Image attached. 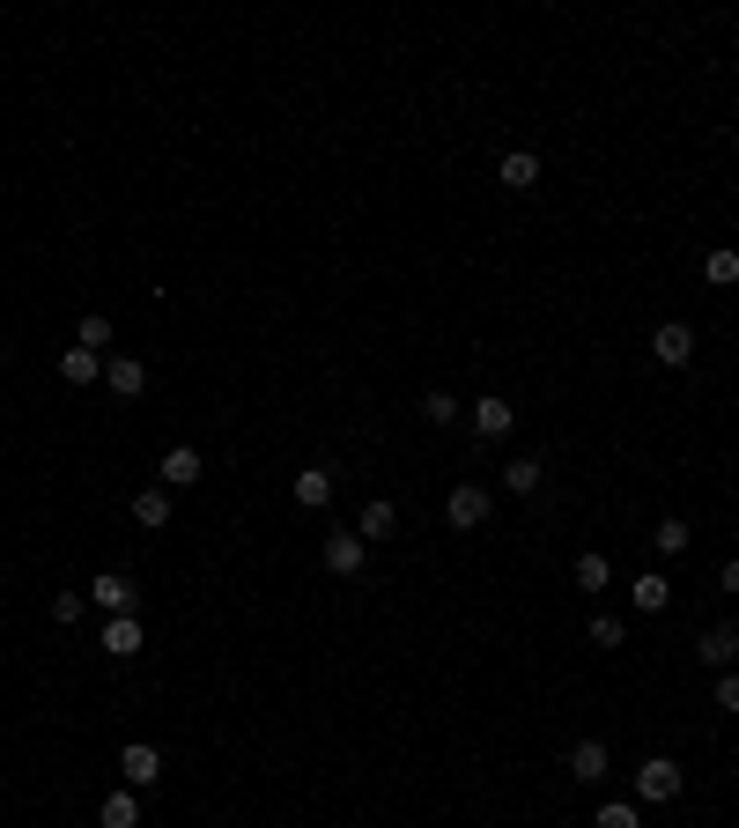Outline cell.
I'll return each instance as SVG.
<instances>
[{"label": "cell", "mask_w": 739, "mask_h": 828, "mask_svg": "<svg viewBox=\"0 0 739 828\" xmlns=\"http://www.w3.org/2000/svg\"><path fill=\"white\" fill-rule=\"evenodd\" d=\"M681 762L673 755H651V762H636V799L643 806H665V799H681Z\"/></svg>", "instance_id": "cell-1"}, {"label": "cell", "mask_w": 739, "mask_h": 828, "mask_svg": "<svg viewBox=\"0 0 739 828\" xmlns=\"http://www.w3.org/2000/svg\"><path fill=\"white\" fill-rule=\"evenodd\" d=\"M651 355H658L665 370H688L695 363V326L688 318H665L658 333H651Z\"/></svg>", "instance_id": "cell-2"}, {"label": "cell", "mask_w": 739, "mask_h": 828, "mask_svg": "<svg viewBox=\"0 0 739 828\" xmlns=\"http://www.w3.org/2000/svg\"><path fill=\"white\" fill-rule=\"evenodd\" d=\"M467 422H473V437H481V444H503V437H511V429H517V407H511V400H495V392H489V400H481V407H473Z\"/></svg>", "instance_id": "cell-3"}, {"label": "cell", "mask_w": 739, "mask_h": 828, "mask_svg": "<svg viewBox=\"0 0 739 828\" xmlns=\"http://www.w3.org/2000/svg\"><path fill=\"white\" fill-rule=\"evenodd\" d=\"M363 562H370V540L363 533H325V570H333V577H355Z\"/></svg>", "instance_id": "cell-4"}, {"label": "cell", "mask_w": 739, "mask_h": 828, "mask_svg": "<svg viewBox=\"0 0 739 828\" xmlns=\"http://www.w3.org/2000/svg\"><path fill=\"white\" fill-rule=\"evenodd\" d=\"M104 385L119 392V400H141L148 392V363L141 355H104Z\"/></svg>", "instance_id": "cell-5"}, {"label": "cell", "mask_w": 739, "mask_h": 828, "mask_svg": "<svg viewBox=\"0 0 739 828\" xmlns=\"http://www.w3.org/2000/svg\"><path fill=\"white\" fill-rule=\"evenodd\" d=\"M443 518L459 526V533H473V526H489V488H451V503H443Z\"/></svg>", "instance_id": "cell-6"}, {"label": "cell", "mask_w": 739, "mask_h": 828, "mask_svg": "<svg viewBox=\"0 0 739 828\" xmlns=\"http://www.w3.org/2000/svg\"><path fill=\"white\" fill-rule=\"evenodd\" d=\"M607 769H614L607 740H577V747H569V777L577 784H607Z\"/></svg>", "instance_id": "cell-7"}, {"label": "cell", "mask_w": 739, "mask_h": 828, "mask_svg": "<svg viewBox=\"0 0 739 828\" xmlns=\"http://www.w3.org/2000/svg\"><path fill=\"white\" fill-rule=\"evenodd\" d=\"M133 599H141V592H133V577H119V570H104L97 585H89V607H104V614H133Z\"/></svg>", "instance_id": "cell-8"}, {"label": "cell", "mask_w": 739, "mask_h": 828, "mask_svg": "<svg viewBox=\"0 0 739 828\" xmlns=\"http://www.w3.org/2000/svg\"><path fill=\"white\" fill-rule=\"evenodd\" d=\"M119 769H126V784H133V792H148V784L163 777V755H156V747H148V740H126Z\"/></svg>", "instance_id": "cell-9"}, {"label": "cell", "mask_w": 739, "mask_h": 828, "mask_svg": "<svg viewBox=\"0 0 739 828\" xmlns=\"http://www.w3.org/2000/svg\"><path fill=\"white\" fill-rule=\"evenodd\" d=\"M495 185H511V193H533V185H540V156H533V148H511V156L495 163Z\"/></svg>", "instance_id": "cell-10"}, {"label": "cell", "mask_w": 739, "mask_h": 828, "mask_svg": "<svg viewBox=\"0 0 739 828\" xmlns=\"http://www.w3.org/2000/svg\"><path fill=\"white\" fill-rule=\"evenodd\" d=\"M289 496L303 503V511H325V503H333V466H303V474L289 481Z\"/></svg>", "instance_id": "cell-11"}, {"label": "cell", "mask_w": 739, "mask_h": 828, "mask_svg": "<svg viewBox=\"0 0 739 828\" xmlns=\"http://www.w3.org/2000/svg\"><path fill=\"white\" fill-rule=\"evenodd\" d=\"M695 658L710 666V673H725L739 658V622H725V629H703V644H695Z\"/></svg>", "instance_id": "cell-12"}, {"label": "cell", "mask_w": 739, "mask_h": 828, "mask_svg": "<svg viewBox=\"0 0 739 828\" xmlns=\"http://www.w3.org/2000/svg\"><path fill=\"white\" fill-rule=\"evenodd\" d=\"M133 526H148V533H163L171 526V488H133Z\"/></svg>", "instance_id": "cell-13"}, {"label": "cell", "mask_w": 739, "mask_h": 828, "mask_svg": "<svg viewBox=\"0 0 739 828\" xmlns=\"http://www.w3.org/2000/svg\"><path fill=\"white\" fill-rule=\"evenodd\" d=\"M141 644H148V636H141V614H111V622H104V651H111V658H133Z\"/></svg>", "instance_id": "cell-14"}, {"label": "cell", "mask_w": 739, "mask_h": 828, "mask_svg": "<svg viewBox=\"0 0 739 828\" xmlns=\"http://www.w3.org/2000/svg\"><path fill=\"white\" fill-rule=\"evenodd\" d=\"M156 474H163V488H193L200 481V452H193V444H171Z\"/></svg>", "instance_id": "cell-15"}, {"label": "cell", "mask_w": 739, "mask_h": 828, "mask_svg": "<svg viewBox=\"0 0 739 828\" xmlns=\"http://www.w3.org/2000/svg\"><path fill=\"white\" fill-rule=\"evenodd\" d=\"M60 378H67V385H97V378H104V355H97V348H82V341H74L67 355H60Z\"/></svg>", "instance_id": "cell-16"}, {"label": "cell", "mask_w": 739, "mask_h": 828, "mask_svg": "<svg viewBox=\"0 0 739 828\" xmlns=\"http://www.w3.org/2000/svg\"><path fill=\"white\" fill-rule=\"evenodd\" d=\"M393 526H399V511L385 503V496H370L363 518H355V533H363V540H393Z\"/></svg>", "instance_id": "cell-17"}, {"label": "cell", "mask_w": 739, "mask_h": 828, "mask_svg": "<svg viewBox=\"0 0 739 828\" xmlns=\"http://www.w3.org/2000/svg\"><path fill=\"white\" fill-rule=\"evenodd\" d=\"M97 821H104V828H141V799H133V784H126V792H111V799L97 806Z\"/></svg>", "instance_id": "cell-18"}, {"label": "cell", "mask_w": 739, "mask_h": 828, "mask_svg": "<svg viewBox=\"0 0 739 828\" xmlns=\"http://www.w3.org/2000/svg\"><path fill=\"white\" fill-rule=\"evenodd\" d=\"M629 607L636 614H665L673 607V585H665V577H636V585H629Z\"/></svg>", "instance_id": "cell-19"}, {"label": "cell", "mask_w": 739, "mask_h": 828, "mask_svg": "<svg viewBox=\"0 0 739 828\" xmlns=\"http://www.w3.org/2000/svg\"><path fill=\"white\" fill-rule=\"evenodd\" d=\"M703 282H710V289H739V252L732 244H717L710 259H703Z\"/></svg>", "instance_id": "cell-20"}, {"label": "cell", "mask_w": 739, "mask_h": 828, "mask_svg": "<svg viewBox=\"0 0 739 828\" xmlns=\"http://www.w3.org/2000/svg\"><path fill=\"white\" fill-rule=\"evenodd\" d=\"M540 481H547L540 459H511L503 466V488H511V496H540Z\"/></svg>", "instance_id": "cell-21"}, {"label": "cell", "mask_w": 739, "mask_h": 828, "mask_svg": "<svg viewBox=\"0 0 739 828\" xmlns=\"http://www.w3.org/2000/svg\"><path fill=\"white\" fill-rule=\"evenodd\" d=\"M577 585H585V592H607V585H614V555H599V548H591V555H577Z\"/></svg>", "instance_id": "cell-22"}, {"label": "cell", "mask_w": 739, "mask_h": 828, "mask_svg": "<svg viewBox=\"0 0 739 828\" xmlns=\"http://www.w3.org/2000/svg\"><path fill=\"white\" fill-rule=\"evenodd\" d=\"M591 644H599V651H621V644H629V622H621V614H591Z\"/></svg>", "instance_id": "cell-23"}, {"label": "cell", "mask_w": 739, "mask_h": 828, "mask_svg": "<svg viewBox=\"0 0 739 828\" xmlns=\"http://www.w3.org/2000/svg\"><path fill=\"white\" fill-rule=\"evenodd\" d=\"M688 526H681V518H658V533H651V548H658V555H688Z\"/></svg>", "instance_id": "cell-24"}, {"label": "cell", "mask_w": 739, "mask_h": 828, "mask_svg": "<svg viewBox=\"0 0 739 828\" xmlns=\"http://www.w3.org/2000/svg\"><path fill=\"white\" fill-rule=\"evenodd\" d=\"M82 614H89V592H52V622H60V629H74Z\"/></svg>", "instance_id": "cell-25"}, {"label": "cell", "mask_w": 739, "mask_h": 828, "mask_svg": "<svg viewBox=\"0 0 739 828\" xmlns=\"http://www.w3.org/2000/svg\"><path fill=\"white\" fill-rule=\"evenodd\" d=\"M74 341H82V348H97V355H104V348H111V318H104V311H89L82 326H74Z\"/></svg>", "instance_id": "cell-26"}, {"label": "cell", "mask_w": 739, "mask_h": 828, "mask_svg": "<svg viewBox=\"0 0 739 828\" xmlns=\"http://www.w3.org/2000/svg\"><path fill=\"white\" fill-rule=\"evenodd\" d=\"M591 828H643V814H636V806H629V799H607V806H599V821H591Z\"/></svg>", "instance_id": "cell-27"}, {"label": "cell", "mask_w": 739, "mask_h": 828, "mask_svg": "<svg viewBox=\"0 0 739 828\" xmlns=\"http://www.w3.org/2000/svg\"><path fill=\"white\" fill-rule=\"evenodd\" d=\"M421 414H429V429H443V422H459V400H451V392H429Z\"/></svg>", "instance_id": "cell-28"}, {"label": "cell", "mask_w": 739, "mask_h": 828, "mask_svg": "<svg viewBox=\"0 0 739 828\" xmlns=\"http://www.w3.org/2000/svg\"><path fill=\"white\" fill-rule=\"evenodd\" d=\"M717 710H732V718H739V666L717 673Z\"/></svg>", "instance_id": "cell-29"}, {"label": "cell", "mask_w": 739, "mask_h": 828, "mask_svg": "<svg viewBox=\"0 0 739 828\" xmlns=\"http://www.w3.org/2000/svg\"><path fill=\"white\" fill-rule=\"evenodd\" d=\"M725 592H739V555H732V562H725Z\"/></svg>", "instance_id": "cell-30"}]
</instances>
